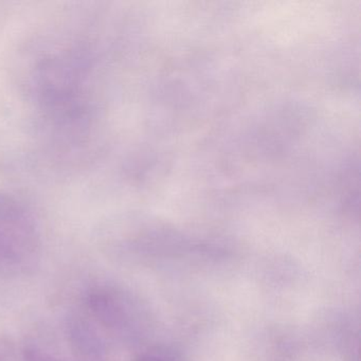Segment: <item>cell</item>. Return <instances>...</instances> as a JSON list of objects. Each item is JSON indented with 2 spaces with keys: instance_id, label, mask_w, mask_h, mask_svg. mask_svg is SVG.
Wrapping results in <instances>:
<instances>
[{
  "instance_id": "6da1fadb",
  "label": "cell",
  "mask_w": 361,
  "mask_h": 361,
  "mask_svg": "<svg viewBox=\"0 0 361 361\" xmlns=\"http://www.w3.org/2000/svg\"><path fill=\"white\" fill-rule=\"evenodd\" d=\"M88 306L94 318L106 326H116L122 320V310L117 300L106 291L96 290L90 293Z\"/></svg>"
},
{
  "instance_id": "7a4b0ae2",
  "label": "cell",
  "mask_w": 361,
  "mask_h": 361,
  "mask_svg": "<svg viewBox=\"0 0 361 361\" xmlns=\"http://www.w3.org/2000/svg\"><path fill=\"white\" fill-rule=\"evenodd\" d=\"M77 348L85 354H96L99 352L100 341L97 334L90 329V325L84 322L75 323V327L71 331Z\"/></svg>"
},
{
  "instance_id": "3957f363",
  "label": "cell",
  "mask_w": 361,
  "mask_h": 361,
  "mask_svg": "<svg viewBox=\"0 0 361 361\" xmlns=\"http://www.w3.org/2000/svg\"><path fill=\"white\" fill-rule=\"evenodd\" d=\"M26 360L27 361H56L51 356L46 354V353L42 352V350H26Z\"/></svg>"
},
{
  "instance_id": "277c9868",
  "label": "cell",
  "mask_w": 361,
  "mask_h": 361,
  "mask_svg": "<svg viewBox=\"0 0 361 361\" xmlns=\"http://www.w3.org/2000/svg\"><path fill=\"white\" fill-rule=\"evenodd\" d=\"M136 361H166L164 359L160 358L157 356H152V355H143V356L139 357Z\"/></svg>"
}]
</instances>
